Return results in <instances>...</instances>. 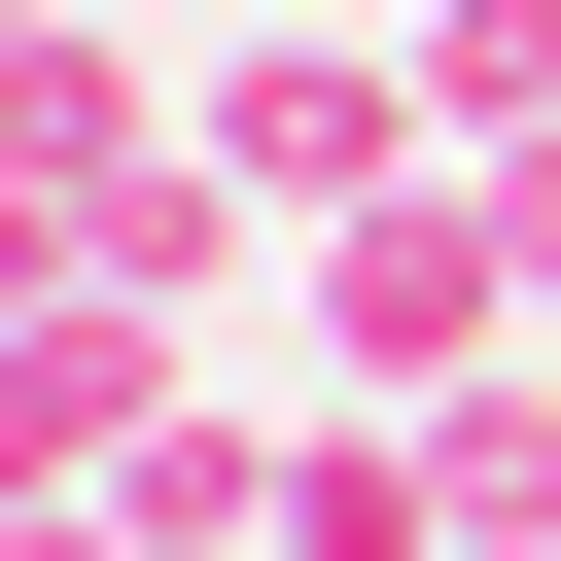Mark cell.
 Returning <instances> with one entry per match:
<instances>
[{"mask_svg": "<svg viewBox=\"0 0 561 561\" xmlns=\"http://www.w3.org/2000/svg\"><path fill=\"white\" fill-rule=\"evenodd\" d=\"M105 175H175V105H140V35H0V245H70Z\"/></svg>", "mask_w": 561, "mask_h": 561, "instance_id": "obj_4", "label": "cell"}, {"mask_svg": "<svg viewBox=\"0 0 561 561\" xmlns=\"http://www.w3.org/2000/svg\"><path fill=\"white\" fill-rule=\"evenodd\" d=\"M421 526H456V561H561V386H526V351L421 386Z\"/></svg>", "mask_w": 561, "mask_h": 561, "instance_id": "obj_6", "label": "cell"}, {"mask_svg": "<svg viewBox=\"0 0 561 561\" xmlns=\"http://www.w3.org/2000/svg\"><path fill=\"white\" fill-rule=\"evenodd\" d=\"M175 140H210V175L280 210V245H316V210H386V175H456V140H421V35H386V0H280V35H210V70H175Z\"/></svg>", "mask_w": 561, "mask_h": 561, "instance_id": "obj_2", "label": "cell"}, {"mask_svg": "<svg viewBox=\"0 0 561 561\" xmlns=\"http://www.w3.org/2000/svg\"><path fill=\"white\" fill-rule=\"evenodd\" d=\"M245 245H280V210H245V175H210V140H175V175H105V210H70V280H105V316H140V351H175V316H210V280H245Z\"/></svg>", "mask_w": 561, "mask_h": 561, "instance_id": "obj_5", "label": "cell"}, {"mask_svg": "<svg viewBox=\"0 0 561 561\" xmlns=\"http://www.w3.org/2000/svg\"><path fill=\"white\" fill-rule=\"evenodd\" d=\"M0 35H105V0H0Z\"/></svg>", "mask_w": 561, "mask_h": 561, "instance_id": "obj_8", "label": "cell"}, {"mask_svg": "<svg viewBox=\"0 0 561 561\" xmlns=\"http://www.w3.org/2000/svg\"><path fill=\"white\" fill-rule=\"evenodd\" d=\"M280 316H316V386H351V421H421V386H491V351H526V210H491V175H386V210H316V245H280Z\"/></svg>", "mask_w": 561, "mask_h": 561, "instance_id": "obj_1", "label": "cell"}, {"mask_svg": "<svg viewBox=\"0 0 561 561\" xmlns=\"http://www.w3.org/2000/svg\"><path fill=\"white\" fill-rule=\"evenodd\" d=\"M0 561H105V491H35V526H0Z\"/></svg>", "mask_w": 561, "mask_h": 561, "instance_id": "obj_7", "label": "cell"}, {"mask_svg": "<svg viewBox=\"0 0 561 561\" xmlns=\"http://www.w3.org/2000/svg\"><path fill=\"white\" fill-rule=\"evenodd\" d=\"M280 456H316V421H245V386H140V456H105V561H280Z\"/></svg>", "mask_w": 561, "mask_h": 561, "instance_id": "obj_3", "label": "cell"}]
</instances>
